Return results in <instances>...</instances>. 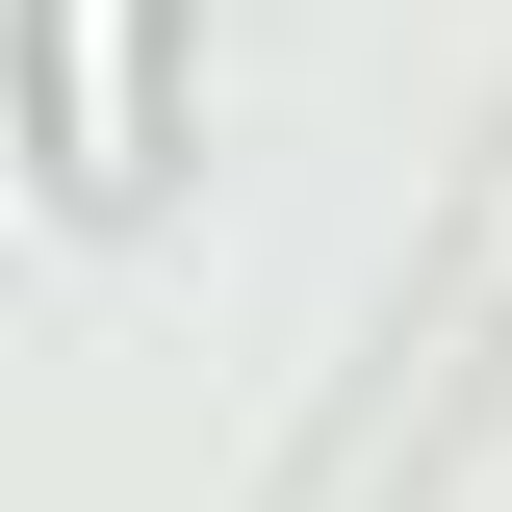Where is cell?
<instances>
[{
  "label": "cell",
  "instance_id": "cell-1",
  "mask_svg": "<svg viewBox=\"0 0 512 512\" xmlns=\"http://www.w3.org/2000/svg\"><path fill=\"white\" fill-rule=\"evenodd\" d=\"M52 180L77 205L154 180V0H52Z\"/></svg>",
  "mask_w": 512,
  "mask_h": 512
}]
</instances>
